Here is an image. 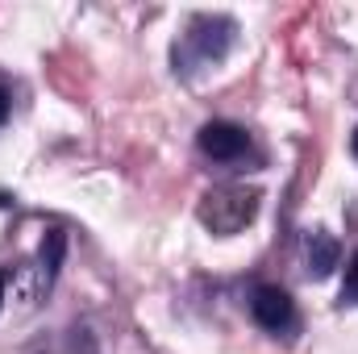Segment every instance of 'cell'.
I'll use <instances>...</instances> for the list:
<instances>
[{
    "instance_id": "cell-1",
    "label": "cell",
    "mask_w": 358,
    "mask_h": 354,
    "mask_svg": "<svg viewBox=\"0 0 358 354\" xmlns=\"http://www.w3.org/2000/svg\"><path fill=\"white\" fill-rule=\"evenodd\" d=\"M234 34H238V25H234V17H225V13L192 17L187 29H183V38L176 42V55H171V59H176V71L179 76H196V71L217 67V63L229 55Z\"/></svg>"
},
{
    "instance_id": "cell-2",
    "label": "cell",
    "mask_w": 358,
    "mask_h": 354,
    "mask_svg": "<svg viewBox=\"0 0 358 354\" xmlns=\"http://www.w3.org/2000/svg\"><path fill=\"white\" fill-rule=\"evenodd\" d=\"M259 204H263V192L259 187H246V183H221L213 192L200 196L196 204V217L208 234L217 238H234L242 234L255 217H259Z\"/></svg>"
},
{
    "instance_id": "cell-3",
    "label": "cell",
    "mask_w": 358,
    "mask_h": 354,
    "mask_svg": "<svg viewBox=\"0 0 358 354\" xmlns=\"http://www.w3.org/2000/svg\"><path fill=\"white\" fill-rule=\"evenodd\" d=\"M250 317H255V325L267 330V334H292V330H296V300H292L283 288L263 283V288H255V296H250Z\"/></svg>"
},
{
    "instance_id": "cell-4",
    "label": "cell",
    "mask_w": 358,
    "mask_h": 354,
    "mask_svg": "<svg viewBox=\"0 0 358 354\" xmlns=\"http://www.w3.org/2000/svg\"><path fill=\"white\" fill-rule=\"evenodd\" d=\"M196 146H200L208 159H217V163H238V159L250 150V134H246L238 121H208V125H200Z\"/></svg>"
},
{
    "instance_id": "cell-5",
    "label": "cell",
    "mask_w": 358,
    "mask_h": 354,
    "mask_svg": "<svg viewBox=\"0 0 358 354\" xmlns=\"http://www.w3.org/2000/svg\"><path fill=\"white\" fill-rule=\"evenodd\" d=\"M304 259H308V275L313 279H325V275H334V267L342 263V246H338L334 234L313 229L308 242H304Z\"/></svg>"
},
{
    "instance_id": "cell-6",
    "label": "cell",
    "mask_w": 358,
    "mask_h": 354,
    "mask_svg": "<svg viewBox=\"0 0 358 354\" xmlns=\"http://www.w3.org/2000/svg\"><path fill=\"white\" fill-rule=\"evenodd\" d=\"M63 255H67V234L63 229H46L42 246H38V292H50L59 267H63Z\"/></svg>"
},
{
    "instance_id": "cell-7",
    "label": "cell",
    "mask_w": 358,
    "mask_h": 354,
    "mask_svg": "<svg viewBox=\"0 0 358 354\" xmlns=\"http://www.w3.org/2000/svg\"><path fill=\"white\" fill-rule=\"evenodd\" d=\"M342 300H346V304H358V250H355V259H350V267H346V283H342Z\"/></svg>"
},
{
    "instance_id": "cell-8",
    "label": "cell",
    "mask_w": 358,
    "mask_h": 354,
    "mask_svg": "<svg viewBox=\"0 0 358 354\" xmlns=\"http://www.w3.org/2000/svg\"><path fill=\"white\" fill-rule=\"evenodd\" d=\"M8 113H13V100H8V92L0 88V125L8 121Z\"/></svg>"
},
{
    "instance_id": "cell-9",
    "label": "cell",
    "mask_w": 358,
    "mask_h": 354,
    "mask_svg": "<svg viewBox=\"0 0 358 354\" xmlns=\"http://www.w3.org/2000/svg\"><path fill=\"white\" fill-rule=\"evenodd\" d=\"M4 288H8V271L0 267V304H4Z\"/></svg>"
},
{
    "instance_id": "cell-10",
    "label": "cell",
    "mask_w": 358,
    "mask_h": 354,
    "mask_svg": "<svg viewBox=\"0 0 358 354\" xmlns=\"http://www.w3.org/2000/svg\"><path fill=\"white\" fill-rule=\"evenodd\" d=\"M350 155L358 159V129H355V138H350Z\"/></svg>"
}]
</instances>
